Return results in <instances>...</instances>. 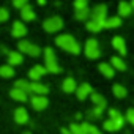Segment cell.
Returning <instances> with one entry per match:
<instances>
[{"label": "cell", "instance_id": "1", "mask_svg": "<svg viewBox=\"0 0 134 134\" xmlns=\"http://www.w3.org/2000/svg\"><path fill=\"white\" fill-rule=\"evenodd\" d=\"M55 44H57L60 49L70 52V54H74V55L81 54V46H79L77 40H76L73 35H70V33L58 35V36L55 38Z\"/></svg>", "mask_w": 134, "mask_h": 134}, {"label": "cell", "instance_id": "2", "mask_svg": "<svg viewBox=\"0 0 134 134\" xmlns=\"http://www.w3.org/2000/svg\"><path fill=\"white\" fill-rule=\"evenodd\" d=\"M44 63H46V71L47 73L57 74V73L62 71L60 65H58V60H57V55H55L52 47H46L44 49Z\"/></svg>", "mask_w": 134, "mask_h": 134}, {"label": "cell", "instance_id": "3", "mask_svg": "<svg viewBox=\"0 0 134 134\" xmlns=\"http://www.w3.org/2000/svg\"><path fill=\"white\" fill-rule=\"evenodd\" d=\"M84 54H85V57H87V58H92V60H95V58H98V57L101 55L99 44H98V41H96L95 38L87 40L85 47H84Z\"/></svg>", "mask_w": 134, "mask_h": 134}, {"label": "cell", "instance_id": "4", "mask_svg": "<svg viewBox=\"0 0 134 134\" xmlns=\"http://www.w3.org/2000/svg\"><path fill=\"white\" fill-rule=\"evenodd\" d=\"M43 29H44L47 33H55V32H58V30L63 29V19L58 18V16L47 18V19L43 22Z\"/></svg>", "mask_w": 134, "mask_h": 134}, {"label": "cell", "instance_id": "5", "mask_svg": "<svg viewBox=\"0 0 134 134\" xmlns=\"http://www.w3.org/2000/svg\"><path fill=\"white\" fill-rule=\"evenodd\" d=\"M18 47H19L21 54L24 52V54H27V55H30V57H38V55L41 54L40 46H36V44H33V43H30V41H27V40H21L19 44H18Z\"/></svg>", "mask_w": 134, "mask_h": 134}, {"label": "cell", "instance_id": "6", "mask_svg": "<svg viewBox=\"0 0 134 134\" xmlns=\"http://www.w3.org/2000/svg\"><path fill=\"white\" fill-rule=\"evenodd\" d=\"M125 125V117L123 115H118V117H114V118H107L104 123H103V128L109 132H114V131H118L121 129Z\"/></svg>", "mask_w": 134, "mask_h": 134}, {"label": "cell", "instance_id": "7", "mask_svg": "<svg viewBox=\"0 0 134 134\" xmlns=\"http://www.w3.org/2000/svg\"><path fill=\"white\" fill-rule=\"evenodd\" d=\"M90 18H92L93 21H101V22H104V21L107 19V7H106L104 3H103V5H96V7L92 10Z\"/></svg>", "mask_w": 134, "mask_h": 134}, {"label": "cell", "instance_id": "8", "mask_svg": "<svg viewBox=\"0 0 134 134\" xmlns=\"http://www.w3.org/2000/svg\"><path fill=\"white\" fill-rule=\"evenodd\" d=\"M46 73H47V71H46V66H43V65H35V66H32L30 71H29V77H30L33 82H40V79H41Z\"/></svg>", "mask_w": 134, "mask_h": 134}, {"label": "cell", "instance_id": "9", "mask_svg": "<svg viewBox=\"0 0 134 134\" xmlns=\"http://www.w3.org/2000/svg\"><path fill=\"white\" fill-rule=\"evenodd\" d=\"M49 92V87L46 84L41 82H30V93H33L35 96H46V93Z\"/></svg>", "mask_w": 134, "mask_h": 134}, {"label": "cell", "instance_id": "10", "mask_svg": "<svg viewBox=\"0 0 134 134\" xmlns=\"http://www.w3.org/2000/svg\"><path fill=\"white\" fill-rule=\"evenodd\" d=\"M30 103H32V107L35 110H44L47 107V104H49V99L46 96H35L33 95L30 98Z\"/></svg>", "mask_w": 134, "mask_h": 134}, {"label": "cell", "instance_id": "11", "mask_svg": "<svg viewBox=\"0 0 134 134\" xmlns=\"http://www.w3.org/2000/svg\"><path fill=\"white\" fill-rule=\"evenodd\" d=\"M11 35H13L14 38H22V36H25V35H27V27H25V24H24V22H21V21L13 22Z\"/></svg>", "mask_w": 134, "mask_h": 134}, {"label": "cell", "instance_id": "12", "mask_svg": "<svg viewBox=\"0 0 134 134\" xmlns=\"http://www.w3.org/2000/svg\"><path fill=\"white\" fill-rule=\"evenodd\" d=\"M93 92H92V85L90 84H81L77 88H76V96L82 101V99H85V98H88V95H92Z\"/></svg>", "mask_w": 134, "mask_h": 134}, {"label": "cell", "instance_id": "13", "mask_svg": "<svg viewBox=\"0 0 134 134\" xmlns=\"http://www.w3.org/2000/svg\"><path fill=\"white\" fill-rule=\"evenodd\" d=\"M14 121L19 125H25L29 121V112L25 107H18L14 110Z\"/></svg>", "mask_w": 134, "mask_h": 134}, {"label": "cell", "instance_id": "14", "mask_svg": "<svg viewBox=\"0 0 134 134\" xmlns=\"http://www.w3.org/2000/svg\"><path fill=\"white\" fill-rule=\"evenodd\" d=\"M112 46L115 51L120 52V55H126V43L121 36H114L112 38Z\"/></svg>", "mask_w": 134, "mask_h": 134}, {"label": "cell", "instance_id": "15", "mask_svg": "<svg viewBox=\"0 0 134 134\" xmlns=\"http://www.w3.org/2000/svg\"><path fill=\"white\" fill-rule=\"evenodd\" d=\"M98 70H99V73H101L104 77H107V79H112V77L115 76V70L110 66V63H99V65H98Z\"/></svg>", "mask_w": 134, "mask_h": 134}, {"label": "cell", "instance_id": "16", "mask_svg": "<svg viewBox=\"0 0 134 134\" xmlns=\"http://www.w3.org/2000/svg\"><path fill=\"white\" fill-rule=\"evenodd\" d=\"M76 88H77V84H76V81L73 77H66L62 82V90L65 93H73V92H76Z\"/></svg>", "mask_w": 134, "mask_h": 134}, {"label": "cell", "instance_id": "17", "mask_svg": "<svg viewBox=\"0 0 134 134\" xmlns=\"http://www.w3.org/2000/svg\"><path fill=\"white\" fill-rule=\"evenodd\" d=\"M21 18H22V21L30 22V21H33V19L36 18V13H35V10H33L30 5H27L25 8L21 10Z\"/></svg>", "mask_w": 134, "mask_h": 134}, {"label": "cell", "instance_id": "18", "mask_svg": "<svg viewBox=\"0 0 134 134\" xmlns=\"http://www.w3.org/2000/svg\"><path fill=\"white\" fill-rule=\"evenodd\" d=\"M10 96H11L14 101H18V103H25V101H29V93H25V92H22V90H18V88H13V90L10 92Z\"/></svg>", "mask_w": 134, "mask_h": 134}, {"label": "cell", "instance_id": "19", "mask_svg": "<svg viewBox=\"0 0 134 134\" xmlns=\"http://www.w3.org/2000/svg\"><path fill=\"white\" fill-rule=\"evenodd\" d=\"M22 54L21 52H14V51H10L8 54V63L10 66H18V65H22Z\"/></svg>", "mask_w": 134, "mask_h": 134}, {"label": "cell", "instance_id": "20", "mask_svg": "<svg viewBox=\"0 0 134 134\" xmlns=\"http://www.w3.org/2000/svg\"><path fill=\"white\" fill-rule=\"evenodd\" d=\"M106 22V21H104ZM104 22H101V21H93V19H90L88 22H87V30L88 32H93V33H98V32H101L103 29H104Z\"/></svg>", "mask_w": 134, "mask_h": 134}, {"label": "cell", "instance_id": "21", "mask_svg": "<svg viewBox=\"0 0 134 134\" xmlns=\"http://www.w3.org/2000/svg\"><path fill=\"white\" fill-rule=\"evenodd\" d=\"M90 99H92V103L95 104V107H101V109H104V107L107 106L106 98H104L103 95H99V93H92V95H90Z\"/></svg>", "mask_w": 134, "mask_h": 134}, {"label": "cell", "instance_id": "22", "mask_svg": "<svg viewBox=\"0 0 134 134\" xmlns=\"http://www.w3.org/2000/svg\"><path fill=\"white\" fill-rule=\"evenodd\" d=\"M110 66H112L114 70H118V71H125L126 70V63L123 62L121 57H117V55H114L110 58Z\"/></svg>", "mask_w": 134, "mask_h": 134}, {"label": "cell", "instance_id": "23", "mask_svg": "<svg viewBox=\"0 0 134 134\" xmlns=\"http://www.w3.org/2000/svg\"><path fill=\"white\" fill-rule=\"evenodd\" d=\"M131 13H132V8H131V5L128 2H120L118 3V16L120 18H126Z\"/></svg>", "mask_w": 134, "mask_h": 134}, {"label": "cell", "instance_id": "24", "mask_svg": "<svg viewBox=\"0 0 134 134\" xmlns=\"http://www.w3.org/2000/svg\"><path fill=\"white\" fill-rule=\"evenodd\" d=\"M121 25V18L120 16H112V18H107L106 22H104V29H117Z\"/></svg>", "mask_w": 134, "mask_h": 134}, {"label": "cell", "instance_id": "25", "mask_svg": "<svg viewBox=\"0 0 134 134\" xmlns=\"http://www.w3.org/2000/svg\"><path fill=\"white\" fill-rule=\"evenodd\" d=\"M0 76L5 77V79L13 77L14 76V68L10 66V65H2V66H0Z\"/></svg>", "mask_w": 134, "mask_h": 134}, {"label": "cell", "instance_id": "26", "mask_svg": "<svg viewBox=\"0 0 134 134\" xmlns=\"http://www.w3.org/2000/svg\"><path fill=\"white\" fill-rule=\"evenodd\" d=\"M14 88L22 90V92H25V93H30V82L25 81V79H18V81L14 82Z\"/></svg>", "mask_w": 134, "mask_h": 134}, {"label": "cell", "instance_id": "27", "mask_svg": "<svg viewBox=\"0 0 134 134\" xmlns=\"http://www.w3.org/2000/svg\"><path fill=\"white\" fill-rule=\"evenodd\" d=\"M112 93H114V96H117V98H125V96L128 95L126 88H125L121 84H115V85L112 87Z\"/></svg>", "mask_w": 134, "mask_h": 134}, {"label": "cell", "instance_id": "28", "mask_svg": "<svg viewBox=\"0 0 134 134\" xmlns=\"http://www.w3.org/2000/svg\"><path fill=\"white\" fill-rule=\"evenodd\" d=\"M103 110H104V109H101V107H93L92 110L87 112V117H88L90 120H98V118H101Z\"/></svg>", "mask_w": 134, "mask_h": 134}, {"label": "cell", "instance_id": "29", "mask_svg": "<svg viewBox=\"0 0 134 134\" xmlns=\"http://www.w3.org/2000/svg\"><path fill=\"white\" fill-rule=\"evenodd\" d=\"M90 13H92V10H90V8H85V10L76 11V13H74V16H76V19H77V21H85V19H88V18H90Z\"/></svg>", "mask_w": 134, "mask_h": 134}, {"label": "cell", "instance_id": "30", "mask_svg": "<svg viewBox=\"0 0 134 134\" xmlns=\"http://www.w3.org/2000/svg\"><path fill=\"white\" fill-rule=\"evenodd\" d=\"M81 125H82V128H84V131H85L87 134H98V132H99V129H98L95 125H90V123H87V121H85V123H81Z\"/></svg>", "mask_w": 134, "mask_h": 134}, {"label": "cell", "instance_id": "31", "mask_svg": "<svg viewBox=\"0 0 134 134\" xmlns=\"http://www.w3.org/2000/svg\"><path fill=\"white\" fill-rule=\"evenodd\" d=\"M68 129H70L73 134H87V132L84 131V128H82V125H81V123H71Z\"/></svg>", "mask_w": 134, "mask_h": 134}, {"label": "cell", "instance_id": "32", "mask_svg": "<svg viewBox=\"0 0 134 134\" xmlns=\"http://www.w3.org/2000/svg\"><path fill=\"white\" fill-rule=\"evenodd\" d=\"M73 5H74V10L76 11H81V10L88 8V2H87V0H76Z\"/></svg>", "mask_w": 134, "mask_h": 134}, {"label": "cell", "instance_id": "33", "mask_svg": "<svg viewBox=\"0 0 134 134\" xmlns=\"http://www.w3.org/2000/svg\"><path fill=\"white\" fill-rule=\"evenodd\" d=\"M10 19V13L7 8H0V22H7Z\"/></svg>", "mask_w": 134, "mask_h": 134}, {"label": "cell", "instance_id": "34", "mask_svg": "<svg viewBox=\"0 0 134 134\" xmlns=\"http://www.w3.org/2000/svg\"><path fill=\"white\" fill-rule=\"evenodd\" d=\"M27 5H29L27 0H14V2H13V7L18 8V10H22V8H25Z\"/></svg>", "mask_w": 134, "mask_h": 134}, {"label": "cell", "instance_id": "35", "mask_svg": "<svg viewBox=\"0 0 134 134\" xmlns=\"http://www.w3.org/2000/svg\"><path fill=\"white\" fill-rule=\"evenodd\" d=\"M126 120L134 126V109H128L126 110Z\"/></svg>", "mask_w": 134, "mask_h": 134}, {"label": "cell", "instance_id": "36", "mask_svg": "<svg viewBox=\"0 0 134 134\" xmlns=\"http://www.w3.org/2000/svg\"><path fill=\"white\" fill-rule=\"evenodd\" d=\"M118 115H121L117 109H109V118H114V117H118Z\"/></svg>", "mask_w": 134, "mask_h": 134}, {"label": "cell", "instance_id": "37", "mask_svg": "<svg viewBox=\"0 0 134 134\" xmlns=\"http://www.w3.org/2000/svg\"><path fill=\"white\" fill-rule=\"evenodd\" d=\"M62 134H73V132H71L70 129H66V128H65V129H62Z\"/></svg>", "mask_w": 134, "mask_h": 134}, {"label": "cell", "instance_id": "38", "mask_svg": "<svg viewBox=\"0 0 134 134\" xmlns=\"http://www.w3.org/2000/svg\"><path fill=\"white\" fill-rule=\"evenodd\" d=\"M129 5H131V8H132V13H134V0H132V2H131Z\"/></svg>", "mask_w": 134, "mask_h": 134}, {"label": "cell", "instance_id": "39", "mask_svg": "<svg viewBox=\"0 0 134 134\" xmlns=\"http://www.w3.org/2000/svg\"><path fill=\"white\" fill-rule=\"evenodd\" d=\"M24 134H32V132H24Z\"/></svg>", "mask_w": 134, "mask_h": 134}]
</instances>
